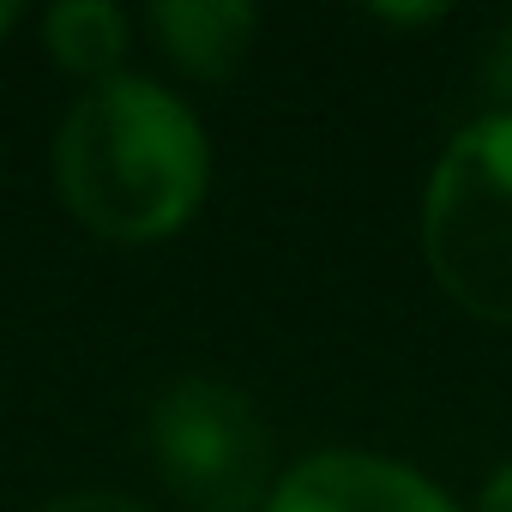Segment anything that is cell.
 I'll return each mask as SVG.
<instances>
[{
	"label": "cell",
	"instance_id": "cell-6",
	"mask_svg": "<svg viewBox=\"0 0 512 512\" xmlns=\"http://www.w3.org/2000/svg\"><path fill=\"white\" fill-rule=\"evenodd\" d=\"M127 37H133V19L109 0H61L43 19V43L55 55V67H67L73 79H115L121 55H127Z\"/></svg>",
	"mask_w": 512,
	"mask_h": 512
},
{
	"label": "cell",
	"instance_id": "cell-1",
	"mask_svg": "<svg viewBox=\"0 0 512 512\" xmlns=\"http://www.w3.org/2000/svg\"><path fill=\"white\" fill-rule=\"evenodd\" d=\"M205 175L211 145L199 115L175 91L133 73L91 85L55 139V181L67 211L121 247L175 235L199 211Z\"/></svg>",
	"mask_w": 512,
	"mask_h": 512
},
{
	"label": "cell",
	"instance_id": "cell-8",
	"mask_svg": "<svg viewBox=\"0 0 512 512\" xmlns=\"http://www.w3.org/2000/svg\"><path fill=\"white\" fill-rule=\"evenodd\" d=\"M482 79H488V91L494 97H506L512 103V19L494 31V43L482 49Z\"/></svg>",
	"mask_w": 512,
	"mask_h": 512
},
{
	"label": "cell",
	"instance_id": "cell-5",
	"mask_svg": "<svg viewBox=\"0 0 512 512\" xmlns=\"http://www.w3.org/2000/svg\"><path fill=\"white\" fill-rule=\"evenodd\" d=\"M151 31L181 73L217 85L241 73L253 37H260V13L241 0H163L151 7Z\"/></svg>",
	"mask_w": 512,
	"mask_h": 512
},
{
	"label": "cell",
	"instance_id": "cell-7",
	"mask_svg": "<svg viewBox=\"0 0 512 512\" xmlns=\"http://www.w3.org/2000/svg\"><path fill=\"white\" fill-rule=\"evenodd\" d=\"M37 512H145V500H133V494H109V488H73V494L43 500Z\"/></svg>",
	"mask_w": 512,
	"mask_h": 512
},
{
	"label": "cell",
	"instance_id": "cell-10",
	"mask_svg": "<svg viewBox=\"0 0 512 512\" xmlns=\"http://www.w3.org/2000/svg\"><path fill=\"white\" fill-rule=\"evenodd\" d=\"M19 25V0H0V37H7Z\"/></svg>",
	"mask_w": 512,
	"mask_h": 512
},
{
	"label": "cell",
	"instance_id": "cell-3",
	"mask_svg": "<svg viewBox=\"0 0 512 512\" xmlns=\"http://www.w3.org/2000/svg\"><path fill=\"white\" fill-rule=\"evenodd\" d=\"M145 446L193 512H260L272 500V434L247 392L211 374L169 380L151 398Z\"/></svg>",
	"mask_w": 512,
	"mask_h": 512
},
{
	"label": "cell",
	"instance_id": "cell-9",
	"mask_svg": "<svg viewBox=\"0 0 512 512\" xmlns=\"http://www.w3.org/2000/svg\"><path fill=\"white\" fill-rule=\"evenodd\" d=\"M476 512H512V464H500L494 476H488V488H482V506Z\"/></svg>",
	"mask_w": 512,
	"mask_h": 512
},
{
	"label": "cell",
	"instance_id": "cell-4",
	"mask_svg": "<svg viewBox=\"0 0 512 512\" xmlns=\"http://www.w3.org/2000/svg\"><path fill=\"white\" fill-rule=\"evenodd\" d=\"M266 512H458L422 470L374 452H314L278 476Z\"/></svg>",
	"mask_w": 512,
	"mask_h": 512
},
{
	"label": "cell",
	"instance_id": "cell-2",
	"mask_svg": "<svg viewBox=\"0 0 512 512\" xmlns=\"http://www.w3.org/2000/svg\"><path fill=\"white\" fill-rule=\"evenodd\" d=\"M422 260L464 314L512 326V109L470 121L434 163Z\"/></svg>",
	"mask_w": 512,
	"mask_h": 512
}]
</instances>
